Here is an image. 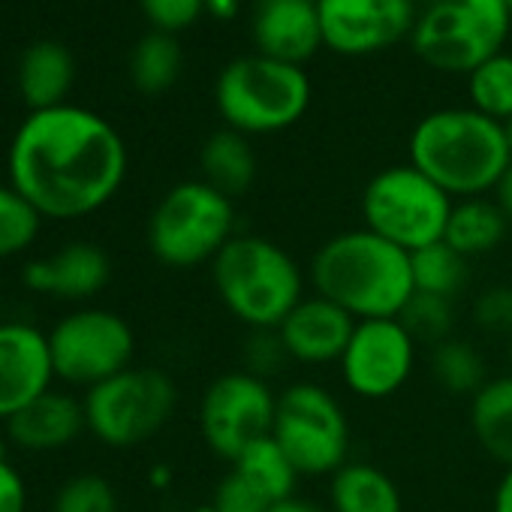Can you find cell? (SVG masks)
Returning a JSON list of instances; mask_svg holds the SVG:
<instances>
[{
	"instance_id": "f6af8a7d",
	"label": "cell",
	"mask_w": 512,
	"mask_h": 512,
	"mask_svg": "<svg viewBox=\"0 0 512 512\" xmlns=\"http://www.w3.org/2000/svg\"><path fill=\"white\" fill-rule=\"evenodd\" d=\"M506 359H509V374H512V335H509V344H506Z\"/></svg>"
},
{
	"instance_id": "2e32d148",
	"label": "cell",
	"mask_w": 512,
	"mask_h": 512,
	"mask_svg": "<svg viewBox=\"0 0 512 512\" xmlns=\"http://www.w3.org/2000/svg\"><path fill=\"white\" fill-rule=\"evenodd\" d=\"M25 287L34 296L85 305L97 299L112 281L109 253L94 241H70L40 260H31L22 275Z\"/></svg>"
},
{
	"instance_id": "8fae6325",
	"label": "cell",
	"mask_w": 512,
	"mask_h": 512,
	"mask_svg": "<svg viewBox=\"0 0 512 512\" xmlns=\"http://www.w3.org/2000/svg\"><path fill=\"white\" fill-rule=\"evenodd\" d=\"M49 353L55 380L64 383L70 392H88L109 377L133 368L136 332L121 314L82 305L64 314L49 329Z\"/></svg>"
},
{
	"instance_id": "5b68a950",
	"label": "cell",
	"mask_w": 512,
	"mask_h": 512,
	"mask_svg": "<svg viewBox=\"0 0 512 512\" xmlns=\"http://www.w3.org/2000/svg\"><path fill=\"white\" fill-rule=\"evenodd\" d=\"M223 124L241 136H269L293 127L311 106V79L302 67L266 55L229 61L214 85Z\"/></svg>"
},
{
	"instance_id": "d590c367",
	"label": "cell",
	"mask_w": 512,
	"mask_h": 512,
	"mask_svg": "<svg viewBox=\"0 0 512 512\" xmlns=\"http://www.w3.org/2000/svg\"><path fill=\"white\" fill-rule=\"evenodd\" d=\"M139 7L154 31L178 34L205 13V0H139Z\"/></svg>"
},
{
	"instance_id": "6da1fadb",
	"label": "cell",
	"mask_w": 512,
	"mask_h": 512,
	"mask_svg": "<svg viewBox=\"0 0 512 512\" xmlns=\"http://www.w3.org/2000/svg\"><path fill=\"white\" fill-rule=\"evenodd\" d=\"M7 175L43 220H82L118 196L127 145L106 118L64 103L22 121L10 142Z\"/></svg>"
},
{
	"instance_id": "5bb4252c",
	"label": "cell",
	"mask_w": 512,
	"mask_h": 512,
	"mask_svg": "<svg viewBox=\"0 0 512 512\" xmlns=\"http://www.w3.org/2000/svg\"><path fill=\"white\" fill-rule=\"evenodd\" d=\"M323 46L359 58L383 52L410 34L413 0H317Z\"/></svg>"
},
{
	"instance_id": "d6a6232c",
	"label": "cell",
	"mask_w": 512,
	"mask_h": 512,
	"mask_svg": "<svg viewBox=\"0 0 512 512\" xmlns=\"http://www.w3.org/2000/svg\"><path fill=\"white\" fill-rule=\"evenodd\" d=\"M476 329L491 335H512V284H491L485 287L470 308Z\"/></svg>"
},
{
	"instance_id": "d4e9b609",
	"label": "cell",
	"mask_w": 512,
	"mask_h": 512,
	"mask_svg": "<svg viewBox=\"0 0 512 512\" xmlns=\"http://www.w3.org/2000/svg\"><path fill=\"white\" fill-rule=\"evenodd\" d=\"M428 365H431V377L437 380V386L452 398H473L491 380L488 362L479 353V347L458 335L431 347Z\"/></svg>"
},
{
	"instance_id": "9a60e30c",
	"label": "cell",
	"mask_w": 512,
	"mask_h": 512,
	"mask_svg": "<svg viewBox=\"0 0 512 512\" xmlns=\"http://www.w3.org/2000/svg\"><path fill=\"white\" fill-rule=\"evenodd\" d=\"M55 383L49 332L28 320H0V425Z\"/></svg>"
},
{
	"instance_id": "7402d4cb",
	"label": "cell",
	"mask_w": 512,
	"mask_h": 512,
	"mask_svg": "<svg viewBox=\"0 0 512 512\" xmlns=\"http://www.w3.org/2000/svg\"><path fill=\"white\" fill-rule=\"evenodd\" d=\"M470 431L491 461L512 467V374L491 377L470 398Z\"/></svg>"
},
{
	"instance_id": "484cf974",
	"label": "cell",
	"mask_w": 512,
	"mask_h": 512,
	"mask_svg": "<svg viewBox=\"0 0 512 512\" xmlns=\"http://www.w3.org/2000/svg\"><path fill=\"white\" fill-rule=\"evenodd\" d=\"M181 64H184V55H181L175 34L151 31L136 43L130 55V82L136 91L148 97L166 94L178 82Z\"/></svg>"
},
{
	"instance_id": "7dc6e473",
	"label": "cell",
	"mask_w": 512,
	"mask_h": 512,
	"mask_svg": "<svg viewBox=\"0 0 512 512\" xmlns=\"http://www.w3.org/2000/svg\"><path fill=\"white\" fill-rule=\"evenodd\" d=\"M503 4H506V7H509V13H512V0H503Z\"/></svg>"
},
{
	"instance_id": "74e56055",
	"label": "cell",
	"mask_w": 512,
	"mask_h": 512,
	"mask_svg": "<svg viewBox=\"0 0 512 512\" xmlns=\"http://www.w3.org/2000/svg\"><path fill=\"white\" fill-rule=\"evenodd\" d=\"M494 202H497V208L503 211V217H506V223H509V229H512V166L503 172V178L497 181V187H494Z\"/></svg>"
},
{
	"instance_id": "8992f818",
	"label": "cell",
	"mask_w": 512,
	"mask_h": 512,
	"mask_svg": "<svg viewBox=\"0 0 512 512\" xmlns=\"http://www.w3.org/2000/svg\"><path fill=\"white\" fill-rule=\"evenodd\" d=\"M509 28L503 0H413L407 40L431 70L470 76L503 49Z\"/></svg>"
},
{
	"instance_id": "e0dca14e",
	"label": "cell",
	"mask_w": 512,
	"mask_h": 512,
	"mask_svg": "<svg viewBox=\"0 0 512 512\" xmlns=\"http://www.w3.org/2000/svg\"><path fill=\"white\" fill-rule=\"evenodd\" d=\"M250 34L256 55L302 67L323 46L317 0H253Z\"/></svg>"
},
{
	"instance_id": "e575fe53",
	"label": "cell",
	"mask_w": 512,
	"mask_h": 512,
	"mask_svg": "<svg viewBox=\"0 0 512 512\" xmlns=\"http://www.w3.org/2000/svg\"><path fill=\"white\" fill-rule=\"evenodd\" d=\"M284 362H290L278 329H253L250 341L244 344V371L256 374V377H272L284 368Z\"/></svg>"
},
{
	"instance_id": "44dd1931",
	"label": "cell",
	"mask_w": 512,
	"mask_h": 512,
	"mask_svg": "<svg viewBox=\"0 0 512 512\" xmlns=\"http://www.w3.org/2000/svg\"><path fill=\"white\" fill-rule=\"evenodd\" d=\"M329 512H404V497L377 464L347 461L329 476Z\"/></svg>"
},
{
	"instance_id": "52a82bcc",
	"label": "cell",
	"mask_w": 512,
	"mask_h": 512,
	"mask_svg": "<svg viewBox=\"0 0 512 512\" xmlns=\"http://www.w3.org/2000/svg\"><path fill=\"white\" fill-rule=\"evenodd\" d=\"M235 235V202L202 178L169 187L145 226L151 256L175 272L211 266Z\"/></svg>"
},
{
	"instance_id": "4dcf8cb0",
	"label": "cell",
	"mask_w": 512,
	"mask_h": 512,
	"mask_svg": "<svg viewBox=\"0 0 512 512\" xmlns=\"http://www.w3.org/2000/svg\"><path fill=\"white\" fill-rule=\"evenodd\" d=\"M398 320L416 344L437 347V344L455 338V302L443 299V296L413 290V296L404 305V311L398 314Z\"/></svg>"
},
{
	"instance_id": "ffe728a7",
	"label": "cell",
	"mask_w": 512,
	"mask_h": 512,
	"mask_svg": "<svg viewBox=\"0 0 512 512\" xmlns=\"http://www.w3.org/2000/svg\"><path fill=\"white\" fill-rule=\"evenodd\" d=\"M73 79H76L73 55L55 40H40L28 46L19 61V94L31 112L64 106Z\"/></svg>"
},
{
	"instance_id": "7c38bea8",
	"label": "cell",
	"mask_w": 512,
	"mask_h": 512,
	"mask_svg": "<svg viewBox=\"0 0 512 512\" xmlns=\"http://www.w3.org/2000/svg\"><path fill=\"white\" fill-rule=\"evenodd\" d=\"M278 395L269 380L250 371H226L208 383L199 401V434L205 446L223 458L235 461L250 443L272 434Z\"/></svg>"
},
{
	"instance_id": "ac0fdd59",
	"label": "cell",
	"mask_w": 512,
	"mask_h": 512,
	"mask_svg": "<svg viewBox=\"0 0 512 512\" xmlns=\"http://www.w3.org/2000/svg\"><path fill=\"white\" fill-rule=\"evenodd\" d=\"M356 320L332 305L323 296H305L287 320L278 326V338L290 356V362L302 365H332L341 362L350 338H353Z\"/></svg>"
},
{
	"instance_id": "603a6c76",
	"label": "cell",
	"mask_w": 512,
	"mask_h": 512,
	"mask_svg": "<svg viewBox=\"0 0 512 512\" xmlns=\"http://www.w3.org/2000/svg\"><path fill=\"white\" fill-rule=\"evenodd\" d=\"M199 169L202 181L223 196H244L256 181V154L250 148V139L229 127L211 133L199 151Z\"/></svg>"
},
{
	"instance_id": "d6986e66",
	"label": "cell",
	"mask_w": 512,
	"mask_h": 512,
	"mask_svg": "<svg viewBox=\"0 0 512 512\" xmlns=\"http://www.w3.org/2000/svg\"><path fill=\"white\" fill-rule=\"evenodd\" d=\"M85 431V404L70 389H49L4 425V437L31 455L61 452L73 446Z\"/></svg>"
},
{
	"instance_id": "bcb514c9",
	"label": "cell",
	"mask_w": 512,
	"mask_h": 512,
	"mask_svg": "<svg viewBox=\"0 0 512 512\" xmlns=\"http://www.w3.org/2000/svg\"><path fill=\"white\" fill-rule=\"evenodd\" d=\"M7 455V440H4V434H0V458Z\"/></svg>"
},
{
	"instance_id": "1f68e13d",
	"label": "cell",
	"mask_w": 512,
	"mask_h": 512,
	"mask_svg": "<svg viewBox=\"0 0 512 512\" xmlns=\"http://www.w3.org/2000/svg\"><path fill=\"white\" fill-rule=\"evenodd\" d=\"M52 512H121V500L103 473H76L58 485Z\"/></svg>"
},
{
	"instance_id": "b9f144b4",
	"label": "cell",
	"mask_w": 512,
	"mask_h": 512,
	"mask_svg": "<svg viewBox=\"0 0 512 512\" xmlns=\"http://www.w3.org/2000/svg\"><path fill=\"white\" fill-rule=\"evenodd\" d=\"M151 482H154V488H166V485L172 482V470H169L166 464L154 467V470H151Z\"/></svg>"
},
{
	"instance_id": "3957f363",
	"label": "cell",
	"mask_w": 512,
	"mask_h": 512,
	"mask_svg": "<svg viewBox=\"0 0 512 512\" xmlns=\"http://www.w3.org/2000/svg\"><path fill=\"white\" fill-rule=\"evenodd\" d=\"M410 163L458 202L494 193L512 157L503 124L473 106H452L425 115L413 127Z\"/></svg>"
},
{
	"instance_id": "30bf717a",
	"label": "cell",
	"mask_w": 512,
	"mask_h": 512,
	"mask_svg": "<svg viewBox=\"0 0 512 512\" xmlns=\"http://www.w3.org/2000/svg\"><path fill=\"white\" fill-rule=\"evenodd\" d=\"M272 437L299 476H332L350 461L347 410L326 386L311 380H299L278 395Z\"/></svg>"
},
{
	"instance_id": "83f0119b",
	"label": "cell",
	"mask_w": 512,
	"mask_h": 512,
	"mask_svg": "<svg viewBox=\"0 0 512 512\" xmlns=\"http://www.w3.org/2000/svg\"><path fill=\"white\" fill-rule=\"evenodd\" d=\"M467 256H461L446 241H434L428 247H419L410 253V269H413V290L431 293L443 299H458V293L467 287L470 269Z\"/></svg>"
},
{
	"instance_id": "ab89813d",
	"label": "cell",
	"mask_w": 512,
	"mask_h": 512,
	"mask_svg": "<svg viewBox=\"0 0 512 512\" xmlns=\"http://www.w3.org/2000/svg\"><path fill=\"white\" fill-rule=\"evenodd\" d=\"M269 512H329V509H323V506H317V503H311V500H305V497H287V500H278V503H272V509Z\"/></svg>"
},
{
	"instance_id": "60d3db41",
	"label": "cell",
	"mask_w": 512,
	"mask_h": 512,
	"mask_svg": "<svg viewBox=\"0 0 512 512\" xmlns=\"http://www.w3.org/2000/svg\"><path fill=\"white\" fill-rule=\"evenodd\" d=\"M238 7H241V0H205V13H211L214 19H235L238 16Z\"/></svg>"
},
{
	"instance_id": "4fadbf2b",
	"label": "cell",
	"mask_w": 512,
	"mask_h": 512,
	"mask_svg": "<svg viewBox=\"0 0 512 512\" xmlns=\"http://www.w3.org/2000/svg\"><path fill=\"white\" fill-rule=\"evenodd\" d=\"M416 341L392 320H362L353 329V338L341 356L344 386L365 401H383L404 389L416 368Z\"/></svg>"
},
{
	"instance_id": "9c48e42d",
	"label": "cell",
	"mask_w": 512,
	"mask_h": 512,
	"mask_svg": "<svg viewBox=\"0 0 512 512\" xmlns=\"http://www.w3.org/2000/svg\"><path fill=\"white\" fill-rule=\"evenodd\" d=\"M362 226L413 253L443 241L455 199L413 163L380 169L362 190Z\"/></svg>"
},
{
	"instance_id": "cb8c5ba5",
	"label": "cell",
	"mask_w": 512,
	"mask_h": 512,
	"mask_svg": "<svg viewBox=\"0 0 512 512\" xmlns=\"http://www.w3.org/2000/svg\"><path fill=\"white\" fill-rule=\"evenodd\" d=\"M509 235V223L494 199L476 196V199H458L449 211V223L443 232V241L455 247L461 256L473 260V256L494 253Z\"/></svg>"
},
{
	"instance_id": "277c9868",
	"label": "cell",
	"mask_w": 512,
	"mask_h": 512,
	"mask_svg": "<svg viewBox=\"0 0 512 512\" xmlns=\"http://www.w3.org/2000/svg\"><path fill=\"white\" fill-rule=\"evenodd\" d=\"M220 305L250 332L278 329L305 299V275L293 253L263 235H235L208 266Z\"/></svg>"
},
{
	"instance_id": "7a4b0ae2",
	"label": "cell",
	"mask_w": 512,
	"mask_h": 512,
	"mask_svg": "<svg viewBox=\"0 0 512 512\" xmlns=\"http://www.w3.org/2000/svg\"><path fill=\"white\" fill-rule=\"evenodd\" d=\"M308 284L356 323L392 320L413 296L410 253L365 226L347 229L317 247Z\"/></svg>"
},
{
	"instance_id": "ee69618b",
	"label": "cell",
	"mask_w": 512,
	"mask_h": 512,
	"mask_svg": "<svg viewBox=\"0 0 512 512\" xmlns=\"http://www.w3.org/2000/svg\"><path fill=\"white\" fill-rule=\"evenodd\" d=\"M193 512H217V509H214V503L208 500V503H202V506H196Z\"/></svg>"
},
{
	"instance_id": "f1b7e54d",
	"label": "cell",
	"mask_w": 512,
	"mask_h": 512,
	"mask_svg": "<svg viewBox=\"0 0 512 512\" xmlns=\"http://www.w3.org/2000/svg\"><path fill=\"white\" fill-rule=\"evenodd\" d=\"M470 106L497 124L512 118V55L497 52L467 76Z\"/></svg>"
},
{
	"instance_id": "4316f807",
	"label": "cell",
	"mask_w": 512,
	"mask_h": 512,
	"mask_svg": "<svg viewBox=\"0 0 512 512\" xmlns=\"http://www.w3.org/2000/svg\"><path fill=\"white\" fill-rule=\"evenodd\" d=\"M232 470L241 473L247 482H253L272 503L287 500L296 494V482H299V470L293 467V461L287 458V452L278 446V440L269 434L263 440L250 443L235 461Z\"/></svg>"
},
{
	"instance_id": "7bdbcfd3",
	"label": "cell",
	"mask_w": 512,
	"mask_h": 512,
	"mask_svg": "<svg viewBox=\"0 0 512 512\" xmlns=\"http://www.w3.org/2000/svg\"><path fill=\"white\" fill-rule=\"evenodd\" d=\"M503 136H506V148H509V157H512V118L503 124Z\"/></svg>"
},
{
	"instance_id": "f35d334b",
	"label": "cell",
	"mask_w": 512,
	"mask_h": 512,
	"mask_svg": "<svg viewBox=\"0 0 512 512\" xmlns=\"http://www.w3.org/2000/svg\"><path fill=\"white\" fill-rule=\"evenodd\" d=\"M491 512H512V467L503 470V476H500V482L494 488Z\"/></svg>"
},
{
	"instance_id": "ba28073f",
	"label": "cell",
	"mask_w": 512,
	"mask_h": 512,
	"mask_svg": "<svg viewBox=\"0 0 512 512\" xmlns=\"http://www.w3.org/2000/svg\"><path fill=\"white\" fill-rule=\"evenodd\" d=\"M88 434L109 449H136L157 437L178 407L175 380L160 368L133 365L82 392Z\"/></svg>"
},
{
	"instance_id": "f546056e",
	"label": "cell",
	"mask_w": 512,
	"mask_h": 512,
	"mask_svg": "<svg viewBox=\"0 0 512 512\" xmlns=\"http://www.w3.org/2000/svg\"><path fill=\"white\" fill-rule=\"evenodd\" d=\"M43 229L37 208L7 181L0 184V263L28 253Z\"/></svg>"
},
{
	"instance_id": "8d00e7d4",
	"label": "cell",
	"mask_w": 512,
	"mask_h": 512,
	"mask_svg": "<svg viewBox=\"0 0 512 512\" xmlns=\"http://www.w3.org/2000/svg\"><path fill=\"white\" fill-rule=\"evenodd\" d=\"M0 512H28V482L10 455L0 458Z\"/></svg>"
},
{
	"instance_id": "836d02e7",
	"label": "cell",
	"mask_w": 512,
	"mask_h": 512,
	"mask_svg": "<svg viewBox=\"0 0 512 512\" xmlns=\"http://www.w3.org/2000/svg\"><path fill=\"white\" fill-rule=\"evenodd\" d=\"M211 503H214L217 512H269L272 509V500L253 482H247L241 473H235L232 467L217 482Z\"/></svg>"
}]
</instances>
